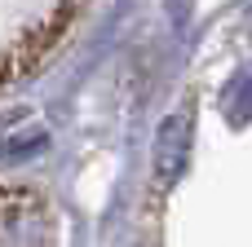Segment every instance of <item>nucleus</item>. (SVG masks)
Masks as SVG:
<instances>
[{
	"instance_id": "nucleus-1",
	"label": "nucleus",
	"mask_w": 252,
	"mask_h": 247,
	"mask_svg": "<svg viewBox=\"0 0 252 247\" xmlns=\"http://www.w3.org/2000/svg\"><path fill=\"white\" fill-rule=\"evenodd\" d=\"M84 9L89 0H0V84L35 71Z\"/></svg>"
}]
</instances>
